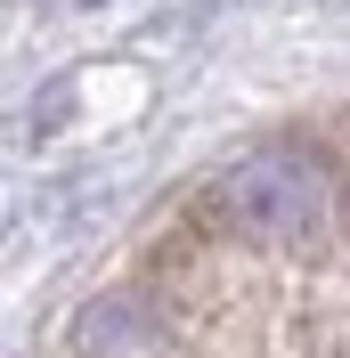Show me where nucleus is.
I'll list each match as a JSON object with an SVG mask.
<instances>
[{
	"label": "nucleus",
	"mask_w": 350,
	"mask_h": 358,
	"mask_svg": "<svg viewBox=\"0 0 350 358\" xmlns=\"http://www.w3.org/2000/svg\"><path fill=\"white\" fill-rule=\"evenodd\" d=\"M212 212L237 228L244 245H309L334 220V171H326L318 147L277 138V147L237 155L212 179Z\"/></svg>",
	"instance_id": "f257e3e1"
},
{
	"label": "nucleus",
	"mask_w": 350,
	"mask_h": 358,
	"mask_svg": "<svg viewBox=\"0 0 350 358\" xmlns=\"http://www.w3.org/2000/svg\"><path fill=\"white\" fill-rule=\"evenodd\" d=\"M131 342H139V310H131V301L82 310V350H131Z\"/></svg>",
	"instance_id": "f03ea898"
}]
</instances>
